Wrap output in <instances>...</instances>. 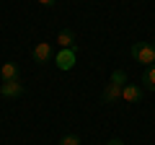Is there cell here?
Segmentation results:
<instances>
[{"instance_id": "cell-1", "label": "cell", "mask_w": 155, "mask_h": 145, "mask_svg": "<svg viewBox=\"0 0 155 145\" xmlns=\"http://www.w3.org/2000/svg\"><path fill=\"white\" fill-rule=\"evenodd\" d=\"M129 52H132V60L140 62V65H145V67L155 65V44L153 42H134Z\"/></svg>"}, {"instance_id": "cell-2", "label": "cell", "mask_w": 155, "mask_h": 145, "mask_svg": "<svg viewBox=\"0 0 155 145\" xmlns=\"http://www.w3.org/2000/svg\"><path fill=\"white\" fill-rule=\"evenodd\" d=\"M31 57H34V62H36V65H47V62H52V60H54L52 44H49V42H39V44L34 47Z\"/></svg>"}, {"instance_id": "cell-3", "label": "cell", "mask_w": 155, "mask_h": 145, "mask_svg": "<svg viewBox=\"0 0 155 145\" xmlns=\"http://www.w3.org/2000/svg\"><path fill=\"white\" fill-rule=\"evenodd\" d=\"M54 62H57L60 70H72L75 62H78V52L75 49H60V52H57V57H54Z\"/></svg>"}, {"instance_id": "cell-4", "label": "cell", "mask_w": 155, "mask_h": 145, "mask_svg": "<svg viewBox=\"0 0 155 145\" xmlns=\"http://www.w3.org/2000/svg\"><path fill=\"white\" fill-rule=\"evenodd\" d=\"M21 93H23V86L18 80H3L0 83V96L3 99H18Z\"/></svg>"}, {"instance_id": "cell-5", "label": "cell", "mask_w": 155, "mask_h": 145, "mask_svg": "<svg viewBox=\"0 0 155 145\" xmlns=\"http://www.w3.org/2000/svg\"><path fill=\"white\" fill-rule=\"evenodd\" d=\"M122 99L127 101V104H140V101H142V88H140V86L127 83V86L122 88Z\"/></svg>"}, {"instance_id": "cell-6", "label": "cell", "mask_w": 155, "mask_h": 145, "mask_svg": "<svg viewBox=\"0 0 155 145\" xmlns=\"http://www.w3.org/2000/svg\"><path fill=\"white\" fill-rule=\"evenodd\" d=\"M122 88H124V86L109 83L104 88V93H101V101H104V104H114V101H119V99H122Z\"/></svg>"}, {"instance_id": "cell-7", "label": "cell", "mask_w": 155, "mask_h": 145, "mask_svg": "<svg viewBox=\"0 0 155 145\" xmlns=\"http://www.w3.org/2000/svg\"><path fill=\"white\" fill-rule=\"evenodd\" d=\"M18 75H21V67L16 62H5L0 67V80H18Z\"/></svg>"}, {"instance_id": "cell-8", "label": "cell", "mask_w": 155, "mask_h": 145, "mask_svg": "<svg viewBox=\"0 0 155 145\" xmlns=\"http://www.w3.org/2000/svg\"><path fill=\"white\" fill-rule=\"evenodd\" d=\"M57 44H60L62 49H75V34H72L70 29H62V31L57 34Z\"/></svg>"}, {"instance_id": "cell-9", "label": "cell", "mask_w": 155, "mask_h": 145, "mask_svg": "<svg viewBox=\"0 0 155 145\" xmlns=\"http://www.w3.org/2000/svg\"><path fill=\"white\" fill-rule=\"evenodd\" d=\"M142 83H145V88H147V91H155V65L145 67V72H142Z\"/></svg>"}, {"instance_id": "cell-10", "label": "cell", "mask_w": 155, "mask_h": 145, "mask_svg": "<svg viewBox=\"0 0 155 145\" xmlns=\"http://www.w3.org/2000/svg\"><path fill=\"white\" fill-rule=\"evenodd\" d=\"M111 83L127 86V72H124V70H114V72H111Z\"/></svg>"}, {"instance_id": "cell-11", "label": "cell", "mask_w": 155, "mask_h": 145, "mask_svg": "<svg viewBox=\"0 0 155 145\" xmlns=\"http://www.w3.org/2000/svg\"><path fill=\"white\" fill-rule=\"evenodd\" d=\"M60 145H80V137H78V135H65V137L60 140Z\"/></svg>"}, {"instance_id": "cell-12", "label": "cell", "mask_w": 155, "mask_h": 145, "mask_svg": "<svg viewBox=\"0 0 155 145\" xmlns=\"http://www.w3.org/2000/svg\"><path fill=\"white\" fill-rule=\"evenodd\" d=\"M39 3H41L44 8H52V5H57V0H39Z\"/></svg>"}, {"instance_id": "cell-13", "label": "cell", "mask_w": 155, "mask_h": 145, "mask_svg": "<svg viewBox=\"0 0 155 145\" xmlns=\"http://www.w3.org/2000/svg\"><path fill=\"white\" fill-rule=\"evenodd\" d=\"M106 145H124V143H122V140H119V137H111V140H109V143H106Z\"/></svg>"}]
</instances>
